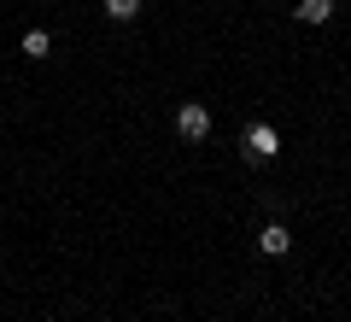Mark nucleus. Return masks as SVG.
<instances>
[{"label":"nucleus","mask_w":351,"mask_h":322,"mask_svg":"<svg viewBox=\"0 0 351 322\" xmlns=\"http://www.w3.org/2000/svg\"><path fill=\"white\" fill-rule=\"evenodd\" d=\"M176 135H182V141H205V135H211V112H205L199 100L176 106Z\"/></svg>","instance_id":"f257e3e1"},{"label":"nucleus","mask_w":351,"mask_h":322,"mask_svg":"<svg viewBox=\"0 0 351 322\" xmlns=\"http://www.w3.org/2000/svg\"><path fill=\"white\" fill-rule=\"evenodd\" d=\"M240 141H246V159H276V152H281V135L269 124H246Z\"/></svg>","instance_id":"f03ea898"},{"label":"nucleus","mask_w":351,"mask_h":322,"mask_svg":"<svg viewBox=\"0 0 351 322\" xmlns=\"http://www.w3.org/2000/svg\"><path fill=\"white\" fill-rule=\"evenodd\" d=\"M287 246H293V235H287V229H281V223L258 229V252H263V258H281V252H287Z\"/></svg>","instance_id":"7ed1b4c3"},{"label":"nucleus","mask_w":351,"mask_h":322,"mask_svg":"<svg viewBox=\"0 0 351 322\" xmlns=\"http://www.w3.org/2000/svg\"><path fill=\"white\" fill-rule=\"evenodd\" d=\"M334 18V0H299V24H328Z\"/></svg>","instance_id":"20e7f679"},{"label":"nucleus","mask_w":351,"mask_h":322,"mask_svg":"<svg viewBox=\"0 0 351 322\" xmlns=\"http://www.w3.org/2000/svg\"><path fill=\"white\" fill-rule=\"evenodd\" d=\"M18 47H24L29 59H47V53H53V36H47V30H24V41H18Z\"/></svg>","instance_id":"39448f33"},{"label":"nucleus","mask_w":351,"mask_h":322,"mask_svg":"<svg viewBox=\"0 0 351 322\" xmlns=\"http://www.w3.org/2000/svg\"><path fill=\"white\" fill-rule=\"evenodd\" d=\"M141 0H106V18H135Z\"/></svg>","instance_id":"423d86ee"}]
</instances>
